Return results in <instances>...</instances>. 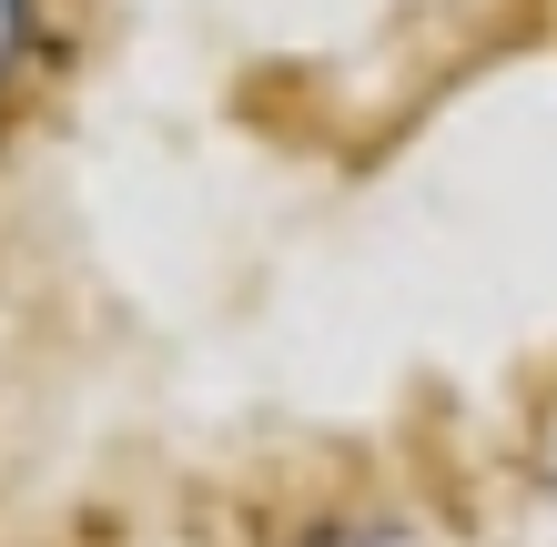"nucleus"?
Listing matches in <instances>:
<instances>
[{"label":"nucleus","instance_id":"f257e3e1","mask_svg":"<svg viewBox=\"0 0 557 547\" xmlns=\"http://www.w3.org/2000/svg\"><path fill=\"white\" fill-rule=\"evenodd\" d=\"M21 30H30V0H0V72L21 61Z\"/></svg>","mask_w":557,"mask_h":547}]
</instances>
